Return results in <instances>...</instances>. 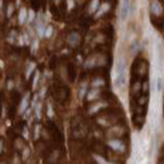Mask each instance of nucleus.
Masks as SVG:
<instances>
[{
    "mask_svg": "<svg viewBox=\"0 0 164 164\" xmlns=\"http://www.w3.org/2000/svg\"><path fill=\"white\" fill-rule=\"evenodd\" d=\"M126 82V64L124 58H119L116 63V76H115V86L123 87Z\"/></svg>",
    "mask_w": 164,
    "mask_h": 164,
    "instance_id": "f257e3e1",
    "label": "nucleus"
},
{
    "mask_svg": "<svg viewBox=\"0 0 164 164\" xmlns=\"http://www.w3.org/2000/svg\"><path fill=\"white\" fill-rule=\"evenodd\" d=\"M130 10V0H121V7H120V19L125 20L129 15Z\"/></svg>",
    "mask_w": 164,
    "mask_h": 164,
    "instance_id": "f03ea898",
    "label": "nucleus"
},
{
    "mask_svg": "<svg viewBox=\"0 0 164 164\" xmlns=\"http://www.w3.org/2000/svg\"><path fill=\"white\" fill-rule=\"evenodd\" d=\"M164 87V79L162 74H158V76L153 79V91H157L158 93H160L163 91Z\"/></svg>",
    "mask_w": 164,
    "mask_h": 164,
    "instance_id": "7ed1b4c3",
    "label": "nucleus"
},
{
    "mask_svg": "<svg viewBox=\"0 0 164 164\" xmlns=\"http://www.w3.org/2000/svg\"><path fill=\"white\" fill-rule=\"evenodd\" d=\"M150 10L154 15H160L163 12V8L158 0H150Z\"/></svg>",
    "mask_w": 164,
    "mask_h": 164,
    "instance_id": "20e7f679",
    "label": "nucleus"
},
{
    "mask_svg": "<svg viewBox=\"0 0 164 164\" xmlns=\"http://www.w3.org/2000/svg\"><path fill=\"white\" fill-rule=\"evenodd\" d=\"M44 24L42 23V13H38V17H37V32H38L39 37L44 35Z\"/></svg>",
    "mask_w": 164,
    "mask_h": 164,
    "instance_id": "39448f33",
    "label": "nucleus"
},
{
    "mask_svg": "<svg viewBox=\"0 0 164 164\" xmlns=\"http://www.w3.org/2000/svg\"><path fill=\"white\" fill-rule=\"evenodd\" d=\"M109 145L114 149V150H119V152H123L124 150V144L120 142V140H110Z\"/></svg>",
    "mask_w": 164,
    "mask_h": 164,
    "instance_id": "423d86ee",
    "label": "nucleus"
},
{
    "mask_svg": "<svg viewBox=\"0 0 164 164\" xmlns=\"http://www.w3.org/2000/svg\"><path fill=\"white\" fill-rule=\"evenodd\" d=\"M67 42L71 46H76L79 42V35L77 34V33H71V34L68 35V38H67Z\"/></svg>",
    "mask_w": 164,
    "mask_h": 164,
    "instance_id": "0eeeda50",
    "label": "nucleus"
},
{
    "mask_svg": "<svg viewBox=\"0 0 164 164\" xmlns=\"http://www.w3.org/2000/svg\"><path fill=\"white\" fill-rule=\"evenodd\" d=\"M28 101H29V93H27L25 97L20 102V106H19V114H23V112H25L27 107H28Z\"/></svg>",
    "mask_w": 164,
    "mask_h": 164,
    "instance_id": "6e6552de",
    "label": "nucleus"
},
{
    "mask_svg": "<svg viewBox=\"0 0 164 164\" xmlns=\"http://www.w3.org/2000/svg\"><path fill=\"white\" fill-rule=\"evenodd\" d=\"M109 8H110V5L107 3H105V4H102L101 7H98V10H97V13H96V18H98V17H101L104 13H106L107 10H109Z\"/></svg>",
    "mask_w": 164,
    "mask_h": 164,
    "instance_id": "1a4fd4ad",
    "label": "nucleus"
},
{
    "mask_svg": "<svg viewBox=\"0 0 164 164\" xmlns=\"http://www.w3.org/2000/svg\"><path fill=\"white\" fill-rule=\"evenodd\" d=\"M27 19H28V18H27V9L22 8L20 12H19V24H24V22Z\"/></svg>",
    "mask_w": 164,
    "mask_h": 164,
    "instance_id": "9d476101",
    "label": "nucleus"
},
{
    "mask_svg": "<svg viewBox=\"0 0 164 164\" xmlns=\"http://www.w3.org/2000/svg\"><path fill=\"white\" fill-rule=\"evenodd\" d=\"M34 68H35V63H34V62H30L29 66H28L27 72H25V77H27V78H29V77H30V74H32L33 71H34Z\"/></svg>",
    "mask_w": 164,
    "mask_h": 164,
    "instance_id": "9b49d317",
    "label": "nucleus"
},
{
    "mask_svg": "<svg viewBox=\"0 0 164 164\" xmlns=\"http://www.w3.org/2000/svg\"><path fill=\"white\" fill-rule=\"evenodd\" d=\"M97 96H98V90L97 88H93V90L87 95V100L91 101V100H93V98H96Z\"/></svg>",
    "mask_w": 164,
    "mask_h": 164,
    "instance_id": "f8f14e48",
    "label": "nucleus"
},
{
    "mask_svg": "<svg viewBox=\"0 0 164 164\" xmlns=\"http://www.w3.org/2000/svg\"><path fill=\"white\" fill-rule=\"evenodd\" d=\"M98 9V0H92L91 5H90V13H95L96 10Z\"/></svg>",
    "mask_w": 164,
    "mask_h": 164,
    "instance_id": "ddd939ff",
    "label": "nucleus"
},
{
    "mask_svg": "<svg viewBox=\"0 0 164 164\" xmlns=\"http://www.w3.org/2000/svg\"><path fill=\"white\" fill-rule=\"evenodd\" d=\"M52 33H53V28L51 25H48L46 28V30H44V37H46V38H49V37L52 35Z\"/></svg>",
    "mask_w": 164,
    "mask_h": 164,
    "instance_id": "4468645a",
    "label": "nucleus"
},
{
    "mask_svg": "<svg viewBox=\"0 0 164 164\" xmlns=\"http://www.w3.org/2000/svg\"><path fill=\"white\" fill-rule=\"evenodd\" d=\"M38 81H39V72L37 71L35 74H34V79H33V88L37 87V83H38Z\"/></svg>",
    "mask_w": 164,
    "mask_h": 164,
    "instance_id": "2eb2a0df",
    "label": "nucleus"
},
{
    "mask_svg": "<svg viewBox=\"0 0 164 164\" xmlns=\"http://www.w3.org/2000/svg\"><path fill=\"white\" fill-rule=\"evenodd\" d=\"M34 17H35V14H34V12H33L32 9H30V10L28 12V19H27V20L29 22V23L33 22V20H34Z\"/></svg>",
    "mask_w": 164,
    "mask_h": 164,
    "instance_id": "dca6fc26",
    "label": "nucleus"
},
{
    "mask_svg": "<svg viewBox=\"0 0 164 164\" xmlns=\"http://www.w3.org/2000/svg\"><path fill=\"white\" fill-rule=\"evenodd\" d=\"M101 106H105V104H97L95 106H92V109H90V112H91V114H93V112H96Z\"/></svg>",
    "mask_w": 164,
    "mask_h": 164,
    "instance_id": "f3484780",
    "label": "nucleus"
},
{
    "mask_svg": "<svg viewBox=\"0 0 164 164\" xmlns=\"http://www.w3.org/2000/svg\"><path fill=\"white\" fill-rule=\"evenodd\" d=\"M93 158H95V160H96V162L101 163V164H105V163H107V162L105 160V159H102V157H100V155H96V154H95V155H93Z\"/></svg>",
    "mask_w": 164,
    "mask_h": 164,
    "instance_id": "a211bd4d",
    "label": "nucleus"
},
{
    "mask_svg": "<svg viewBox=\"0 0 164 164\" xmlns=\"http://www.w3.org/2000/svg\"><path fill=\"white\" fill-rule=\"evenodd\" d=\"M102 85H104V81H102V79H96V81L92 82L93 87H98V86H102Z\"/></svg>",
    "mask_w": 164,
    "mask_h": 164,
    "instance_id": "6ab92c4d",
    "label": "nucleus"
},
{
    "mask_svg": "<svg viewBox=\"0 0 164 164\" xmlns=\"http://www.w3.org/2000/svg\"><path fill=\"white\" fill-rule=\"evenodd\" d=\"M85 92H86V83H82V86H81V91H79V97H83L85 96Z\"/></svg>",
    "mask_w": 164,
    "mask_h": 164,
    "instance_id": "aec40b11",
    "label": "nucleus"
},
{
    "mask_svg": "<svg viewBox=\"0 0 164 164\" xmlns=\"http://www.w3.org/2000/svg\"><path fill=\"white\" fill-rule=\"evenodd\" d=\"M37 48H38V40H34L32 44V53H34L37 51Z\"/></svg>",
    "mask_w": 164,
    "mask_h": 164,
    "instance_id": "412c9836",
    "label": "nucleus"
},
{
    "mask_svg": "<svg viewBox=\"0 0 164 164\" xmlns=\"http://www.w3.org/2000/svg\"><path fill=\"white\" fill-rule=\"evenodd\" d=\"M35 112H37V119H40V104L37 105V107H35Z\"/></svg>",
    "mask_w": 164,
    "mask_h": 164,
    "instance_id": "4be33fe9",
    "label": "nucleus"
},
{
    "mask_svg": "<svg viewBox=\"0 0 164 164\" xmlns=\"http://www.w3.org/2000/svg\"><path fill=\"white\" fill-rule=\"evenodd\" d=\"M67 5H68V10H71L74 7V1L73 0H67Z\"/></svg>",
    "mask_w": 164,
    "mask_h": 164,
    "instance_id": "5701e85b",
    "label": "nucleus"
},
{
    "mask_svg": "<svg viewBox=\"0 0 164 164\" xmlns=\"http://www.w3.org/2000/svg\"><path fill=\"white\" fill-rule=\"evenodd\" d=\"M12 12H13V4H9V7H8V13H7V15H8V17H10V15H12Z\"/></svg>",
    "mask_w": 164,
    "mask_h": 164,
    "instance_id": "b1692460",
    "label": "nucleus"
},
{
    "mask_svg": "<svg viewBox=\"0 0 164 164\" xmlns=\"http://www.w3.org/2000/svg\"><path fill=\"white\" fill-rule=\"evenodd\" d=\"M22 37H23V43H25V44L29 43V38H28V35H27V34H23Z\"/></svg>",
    "mask_w": 164,
    "mask_h": 164,
    "instance_id": "393cba45",
    "label": "nucleus"
},
{
    "mask_svg": "<svg viewBox=\"0 0 164 164\" xmlns=\"http://www.w3.org/2000/svg\"><path fill=\"white\" fill-rule=\"evenodd\" d=\"M48 116H49V118H52V116H53V110H52V106H51V104L48 105Z\"/></svg>",
    "mask_w": 164,
    "mask_h": 164,
    "instance_id": "a878e982",
    "label": "nucleus"
},
{
    "mask_svg": "<svg viewBox=\"0 0 164 164\" xmlns=\"http://www.w3.org/2000/svg\"><path fill=\"white\" fill-rule=\"evenodd\" d=\"M39 128H40V126H37V129H35V139L38 138V134H39Z\"/></svg>",
    "mask_w": 164,
    "mask_h": 164,
    "instance_id": "bb28decb",
    "label": "nucleus"
},
{
    "mask_svg": "<svg viewBox=\"0 0 164 164\" xmlns=\"http://www.w3.org/2000/svg\"><path fill=\"white\" fill-rule=\"evenodd\" d=\"M23 135H24V138H25V139H28V131H27L25 129H24V131H23Z\"/></svg>",
    "mask_w": 164,
    "mask_h": 164,
    "instance_id": "cd10ccee",
    "label": "nucleus"
},
{
    "mask_svg": "<svg viewBox=\"0 0 164 164\" xmlns=\"http://www.w3.org/2000/svg\"><path fill=\"white\" fill-rule=\"evenodd\" d=\"M162 76L164 77V62H163V64H162Z\"/></svg>",
    "mask_w": 164,
    "mask_h": 164,
    "instance_id": "c85d7f7f",
    "label": "nucleus"
},
{
    "mask_svg": "<svg viewBox=\"0 0 164 164\" xmlns=\"http://www.w3.org/2000/svg\"><path fill=\"white\" fill-rule=\"evenodd\" d=\"M1 150H3V142L0 140V153H1Z\"/></svg>",
    "mask_w": 164,
    "mask_h": 164,
    "instance_id": "c756f323",
    "label": "nucleus"
},
{
    "mask_svg": "<svg viewBox=\"0 0 164 164\" xmlns=\"http://www.w3.org/2000/svg\"><path fill=\"white\" fill-rule=\"evenodd\" d=\"M0 67H4V64H3V62H1V61H0Z\"/></svg>",
    "mask_w": 164,
    "mask_h": 164,
    "instance_id": "7c9ffc66",
    "label": "nucleus"
},
{
    "mask_svg": "<svg viewBox=\"0 0 164 164\" xmlns=\"http://www.w3.org/2000/svg\"><path fill=\"white\" fill-rule=\"evenodd\" d=\"M0 3H1V1H0Z\"/></svg>",
    "mask_w": 164,
    "mask_h": 164,
    "instance_id": "2f4dec72",
    "label": "nucleus"
}]
</instances>
